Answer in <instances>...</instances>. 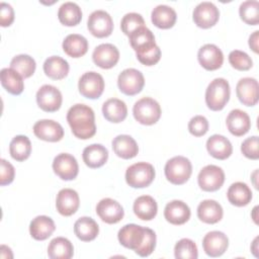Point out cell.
Here are the masks:
<instances>
[{"label":"cell","instance_id":"cell-1","mask_svg":"<svg viewBox=\"0 0 259 259\" xmlns=\"http://www.w3.org/2000/svg\"><path fill=\"white\" fill-rule=\"evenodd\" d=\"M67 121L73 135L81 140L92 138L96 134L93 109L83 103H77L67 112Z\"/></svg>","mask_w":259,"mask_h":259},{"label":"cell","instance_id":"cell-2","mask_svg":"<svg viewBox=\"0 0 259 259\" xmlns=\"http://www.w3.org/2000/svg\"><path fill=\"white\" fill-rule=\"evenodd\" d=\"M231 95L229 82L224 78L213 79L205 90V103L210 110H222L228 103Z\"/></svg>","mask_w":259,"mask_h":259},{"label":"cell","instance_id":"cell-3","mask_svg":"<svg viewBox=\"0 0 259 259\" xmlns=\"http://www.w3.org/2000/svg\"><path fill=\"white\" fill-rule=\"evenodd\" d=\"M164 172L169 182L174 185H182L190 178L192 165L186 157L175 156L166 162Z\"/></svg>","mask_w":259,"mask_h":259},{"label":"cell","instance_id":"cell-4","mask_svg":"<svg viewBox=\"0 0 259 259\" xmlns=\"http://www.w3.org/2000/svg\"><path fill=\"white\" fill-rule=\"evenodd\" d=\"M161 106L157 100L151 97H143L139 99L133 107L135 119L141 124L152 125L161 117Z\"/></svg>","mask_w":259,"mask_h":259},{"label":"cell","instance_id":"cell-5","mask_svg":"<svg viewBox=\"0 0 259 259\" xmlns=\"http://www.w3.org/2000/svg\"><path fill=\"white\" fill-rule=\"evenodd\" d=\"M155 175L156 172L152 164L138 162L127 167L125 181L133 188H144L153 182Z\"/></svg>","mask_w":259,"mask_h":259},{"label":"cell","instance_id":"cell-6","mask_svg":"<svg viewBox=\"0 0 259 259\" xmlns=\"http://www.w3.org/2000/svg\"><path fill=\"white\" fill-rule=\"evenodd\" d=\"M145 85V78L142 72L134 68H127L121 71L117 78V86L120 92L133 96L142 91Z\"/></svg>","mask_w":259,"mask_h":259},{"label":"cell","instance_id":"cell-7","mask_svg":"<svg viewBox=\"0 0 259 259\" xmlns=\"http://www.w3.org/2000/svg\"><path fill=\"white\" fill-rule=\"evenodd\" d=\"M103 77L94 71L84 73L78 82V89L82 96L89 99H97L104 90Z\"/></svg>","mask_w":259,"mask_h":259},{"label":"cell","instance_id":"cell-8","mask_svg":"<svg viewBox=\"0 0 259 259\" xmlns=\"http://www.w3.org/2000/svg\"><path fill=\"white\" fill-rule=\"evenodd\" d=\"M148 230L149 228L136 224H127L118 231L117 239L123 247L137 252L141 248Z\"/></svg>","mask_w":259,"mask_h":259},{"label":"cell","instance_id":"cell-9","mask_svg":"<svg viewBox=\"0 0 259 259\" xmlns=\"http://www.w3.org/2000/svg\"><path fill=\"white\" fill-rule=\"evenodd\" d=\"M197 182L203 191H217L225 182V172L219 166L206 165L199 171Z\"/></svg>","mask_w":259,"mask_h":259},{"label":"cell","instance_id":"cell-10","mask_svg":"<svg viewBox=\"0 0 259 259\" xmlns=\"http://www.w3.org/2000/svg\"><path fill=\"white\" fill-rule=\"evenodd\" d=\"M87 27L92 35L99 38L107 37L113 30V20L108 12L95 10L88 17Z\"/></svg>","mask_w":259,"mask_h":259},{"label":"cell","instance_id":"cell-11","mask_svg":"<svg viewBox=\"0 0 259 259\" xmlns=\"http://www.w3.org/2000/svg\"><path fill=\"white\" fill-rule=\"evenodd\" d=\"M35 97L38 107L47 112H55L59 110L63 101L61 91L50 84L42 85L37 90Z\"/></svg>","mask_w":259,"mask_h":259},{"label":"cell","instance_id":"cell-12","mask_svg":"<svg viewBox=\"0 0 259 259\" xmlns=\"http://www.w3.org/2000/svg\"><path fill=\"white\" fill-rule=\"evenodd\" d=\"M192 18L198 27L209 28L219 21L220 11L212 2L203 1L197 4L193 9Z\"/></svg>","mask_w":259,"mask_h":259},{"label":"cell","instance_id":"cell-13","mask_svg":"<svg viewBox=\"0 0 259 259\" xmlns=\"http://www.w3.org/2000/svg\"><path fill=\"white\" fill-rule=\"evenodd\" d=\"M53 170L62 180L69 181L77 177L79 166L74 156L68 153H61L53 161Z\"/></svg>","mask_w":259,"mask_h":259},{"label":"cell","instance_id":"cell-14","mask_svg":"<svg viewBox=\"0 0 259 259\" xmlns=\"http://www.w3.org/2000/svg\"><path fill=\"white\" fill-rule=\"evenodd\" d=\"M229 247L227 235L221 231L208 232L202 239V248L204 253L209 257L222 256Z\"/></svg>","mask_w":259,"mask_h":259},{"label":"cell","instance_id":"cell-15","mask_svg":"<svg viewBox=\"0 0 259 259\" xmlns=\"http://www.w3.org/2000/svg\"><path fill=\"white\" fill-rule=\"evenodd\" d=\"M197 60L205 70L214 71L222 67L224 63V54L218 46L213 44H205L198 50Z\"/></svg>","mask_w":259,"mask_h":259},{"label":"cell","instance_id":"cell-16","mask_svg":"<svg viewBox=\"0 0 259 259\" xmlns=\"http://www.w3.org/2000/svg\"><path fill=\"white\" fill-rule=\"evenodd\" d=\"M96 213L102 222L112 225L120 222L124 215V210L119 202L106 197L102 198L96 205Z\"/></svg>","mask_w":259,"mask_h":259},{"label":"cell","instance_id":"cell-17","mask_svg":"<svg viewBox=\"0 0 259 259\" xmlns=\"http://www.w3.org/2000/svg\"><path fill=\"white\" fill-rule=\"evenodd\" d=\"M33 134L46 142H59L64 137L63 126L53 119H40L33 125Z\"/></svg>","mask_w":259,"mask_h":259},{"label":"cell","instance_id":"cell-18","mask_svg":"<svg viewBox=\"0 0 259 259\" xmlns=\"http://www.w3.org/2000/svg\"><path fill=\"white\" fill-rule=\"evenodd\" d=\"M92 60L101 69L114 67L119 60V51L112 44H101L92 53Z\"/></svg>","mask_w":259,"mask_h":259},{"label":"cell","instance_id":"cell-19","mask_svg":"<svg viewBox=\"0 0 259 259\" xmlns=\"http://www.w3.org/2000/svg\"><path fill=\"white\" fill-rule=\"evenodd\" d=\"M80 205L79 194L72 188L61 189L56 198V208L59 213L64 217H70L74 214Z\"/></svg>","mask_w":259,"mask_h":259},{"label":"cell","instance_id":"cell-20","mask_svg":"<svg viewBox=\"0 0 259 259\" xmlns=\"http://www.w3.org/2000/svg\"><path fill=\"white\" fill-rule=\"evenodd\" d=\"M258 81L255 78L245 77L238 81L236 94L241 103L246 106H254L258 102Z\"/></svg>","mask_w":259,"mask_h":259},{"label":"cell","instance_id":"cell-21","mask_svg":"<svg viewBox=\"0 0 259 259\" xmlns=\"http://www.w3.org/2000/svg\"><path fill=\"white\" fill-rule=\"evenodd\" d=\"M190 208L182 200H172L168 202L164 208V217L166 221L172 225L180 226L190 219Z\"/></svg>","mask_w":259,"mask_h":259},{"label":"cell","instance_id":"cell-22","mask_svg":"<svg viewBox=\"0 0 259 259\" xmlns=\"http://www.w3.org/2000/svg\"><path fill=\"white\" fill-rule=\"evenodd\" d=\"M226 123L229 132L236 137L244 136L251 127V119L248 113L238 108L230 111Z\"/></svg>","mask_w":259,"mask_h":259},{"label":"cell","instance_id":"cell-23","mask_svg":"<svg viewBox=\"0 0 259 259\" xmlns=\"http://www.w3.org/2000/svg\"><path fill=\"white\" fill-rule=\"evenodd\" d=\"M206 150L218 160H226L233 153V146L229 139L222 135H212L206 141Z\"/></svg>","mask_w":259,"mask_h":259},{"label":"cell","instance_id":"cell-24","mask_svg":"<svg viewBox=\"0 0 259 259\" xmlns=\"http://www.w3.org/2000/svg\"><path fill=\"white\" fill-rule=\"evenodd\" d=\"M112 150L121 159H132L139 153V147L135 139L128 135H118L112 140Z\"/></svg>","mask_w":259,"mask_h":259},{"label":"cell","instance_id":"cell-25","mask_svg":"<svg viewBox=\"0 0 259 259\" xmlns=\"http://www.w3.org/2000/svg\"><path fill=\"white\" fill-rule=\"evenodd\" d=\"M56 230V225L53 219L47 215L35 217L29 225L30 236L37 241H45L53 235Z\"/></svg>","mask_w":259,"mask_h":259},{"label":"cell","instance_id":"cell-26","mask_svg":"<svg viewBox=\"0 0 259 259\" xmlns=\"http://www.w3.org/2000/svg\"><path fill=\"white\" fill-rule=\"evenodd\" d=\"M223 207L213 199L202 200L197 206V217L205 224H217L223 219Z\"/></svg>","mask_w":259,"mask_h":259},{"label":"cell","instance_id":"cell-27","mask_svg":"<svg viewBox=\"0 0 259 259\" xmlns=\"http://www.w3.org/2000/svg\"><path fill=\"white\" fill-rule=\"evenodd\" d=\"M82 158L85 165L89 168H99L106 163L108 159V151L101 144H92L83 150Z\"/></svg>","mask_w":259,"mask_h":259},{"label":"cell","instance_id":"cell-28","mask_svg":"<svg viewBox=\"0 0 259 259\" xmlns=\"http://www.w3.org/2000/svg\"><path fill=\"white\" fill-rule=\"evenodd\" d=\"M177 19L176 11L165 4L156 6L151 13V20L155 26L162 29H168L174 26Z\"/></svg>","mask_w":259,"mask_h":259},{"label":"cell","instance_id":"cell-29","mask_svg":"<svg viewBox=\"0 0 259 259\" xmlns=\"http://www.w3.org/2000/svg\"><path fill=\"white\" fill-rule=\"evenodd\" d=\"M102 113L106 120L118 123L125 119L127 115V107L124 101L118 98H110L103 103Z\"/></svg>","mask_w":259,"mask_h":259},{"label":"cell","instance_id":"cell-30","mask_svg":"<svg viewBox=\"0 0 259 259\" xmlns=\"http://www.w3.org/2000/svg\"><path fill=\"white\" fill-rule=\"evenodd\" d=\"M63 51L71 58H80L88 51V40L78 33L68 34L62 44Z\"/></svg>","mask_w":259,"mask_h":259},{"label":"cell","instance_id":"cell-31","mask_svg":"<svg viewBox=\"0 0 259 259\" xmlns=\"http://www.w3.org/2000/svg\"><path fill=\"white\" fill-rule=\"evenodd\" d=\"M70 70L69 63L60 56H51L44 63L45 74L53 80L64 79Z\"/></svg>","mask_w":259,"mask_h":259},{"label":"cell","instance_id":"cell-32","mask_svg":"<svg viewBox=\"0 0 259 259\" xmlns=\"http://www.w3.org/2000/svg\"><path fill=\"white\" fill-rule=\"evenodd\" d=\"M133 209L138 219L142 221H151L157 214L158 205L152 196L142 195L136 198Z\"/></svg>","mask_w":259,"mask_h":259},{"label":"cell","instance_id":"cell-33","mask_svg":"<svg viewBox=\"0 0 259 259\" xmlns=\"http://www.w3.org/2000/svg\"><path fill=\"white\" fill-rule=\"evenodd\" d=\"M130 44L136 53H140L152 47H155L157 44L155 41L154 33L145 25L128 35Z\"/></svg>","mask_w":259,"mask_h":259},{"label":"cell","instance_id":"cell-34","mask_svg":"<svg viewBox=\"0 0 259 259\" xmlns=\"http://www.w3.org/2000/svg\"><path fill=\"white\" fill-rule=\"evenodd\" d=\"M74 233L79 240L83 242H90L97 237L99 227L92 218L82 217L75 222Z\"/></svg>","mask_w":259,"mask_h":259},{"label":"cell","instance_id":"cell-35","mask_svg":"<svg viewBox=\"0 0 259 259\" xmlns=\"http://www.w3.org/2000/svg\"><path fill=\"white\" fill-rule=\"evenodd\" d=\"M1 84L12 95H19L24 89L22 76L11 68H3L0 72Z\"/></svg>","mask_w":259,"mask_h":259},{"label":"cell","instance_id":"cell-36","mask_svg":"<svg viewBox=\"0 0 259 259\" xmlns=\"http://www.w3.org/2000/svg\"><path fill=\"white\" fill-rule=\"evenodd\" d=\"M227 197L230 203L236 206H245L252 199V191L244 182H235L231 184L227 191Z\"/></svg>","mask_w":259,"mask_h":259},{"label":"cell","instance_id":"cell-37","mask_svg":"<svg viewBox=\"0 0 259 259\" xmlns=\"http://www.w3.org/2000/svg\"><path fill=\"white\" fill-rule=\"evenodd\" d=\"M48 255L51 259H70L74 255L73 244L67 238L57 237L50 242Z\"/></svg>","mask_w":259,"mask_h":259},{"label":"cell","instance_id":"cell-38","mask_svg":"<svg viewBox=\"0 0 259 259\" xmlns=\"http://www.w3.org/2000/svg\"><path fill=\"white\" fill-rule=\"evenodd\" d=\"M58 18L60 22L66 26H75L79 24L82 19V10L77 3L68 1L60 6Z\"/></svg>","mask_w":259,"mask_h":259},{"label":"cell","instance_id":"cell-39","mask_svg":"<svg viewBox=\"0 0 259 259\" xmlns=\"http://www.w3.org/2000/svg\"><path fill=\"white\" fill-rule=\"evenodd\" d=\"M9 153L10 156L18 162L26 160L31 153L30 140L23 135L15 136L10 142Z\"/></svg>","mask_w":259,"mask_h":259},{"label":"cell","instance_id":"cell-40","mask_svg":"<svg viewBox=\"0 0 259 259\" xmlns=\"http://www.w3.org/2000/svg\"><path fill=\"white\" fill-rule=\"evenodd\" d=\"M35 67H36V64L34 59L25 54H21L13 57L10 62V68L15 70L17 73H19L24 79L29 78L30 76L33 75L35 71Z\"/></svg>","mask_w":259,"mask_h":259},{"label":"cell","instance_id":"cell-41","mask_svg":"<svg viewBox=\"0 0 259 259\" xmlns=\"http://www.w3.org/2000/svg\"><path fill=\"white\" fill-rule=\"evenodd\" d=\"M241 19L249 25L259 23V3L256 0H247L241 3L239 7Z\"/></svg>","mask_w":259,"mask_h":259},{"label":"cell","instance_id":"cell-42","mask_svg":"<svg viewBox=\"0 0 259 259\" xmlns=\"http://www.w3.org/2000/svg\"><path fill=\"white\" fill-rule=\"evenodd\" d=\"M174 256L177 259H196L198 257L197 246L191 239L183 238L175 244Z\"/></svg>","mask_w":259,"mask_h":259},{"label":"cell","instance_id":"cell-43","mask_svg":"<svg viewBox=\"0 0 259 259\" xmlns=\"http://www.w3.org/2000/svg\"><path fill=\"white\" fill-rule=\"evenodd\" d=\"M142 26H145V20L143 16L137 12H130L124 14L120 21L121 31L127 36Z\"/></svg>","mask_w":259,"mask_h":259},{"label":"cell","instance_id":"cell-44","mask_svg":"<svg viewBox=\"0 0 259 259\" xmlns=\"http://www.w3.org/2000/svg\"><path fill=\"white\" fill-rule=\"evenodd\" d=\"M229 63L239 71H248L253 66V61L249 55L240 50H234L229 54Z\"/></svg>","mask_w":259,"mask_h":259},{"label":"cell","instance_id":"cell-45","mask_svg":"<svg viewBox=\"0 0 259 259\" xmlns=\"http://www.w3.org/2000/svg\"><path fill=\"white\" fill-rule=\"evenodd\" d=\"M136 56H137V59L139 60V62L142 63L143 65L154 66L161 59V50L156 45L155 47H152V48L142 51L140 53H136Z\"/></svg>","mask_w":259,"mask_h":259},{"label":"cell","instance_id":"cell-46","mask_svg":"<svg viewBox=\"0 0 259 259\" xmlns=\"http://www.w3.org/2000/svg\"><path fill=\"white\" fill-rule=\"evenodd\" d=\"M209 124L203 115H195L188 122V131L194 137H202L208 131Z\"/></svg>","mask_w":259,"mask_h":259},{"label":"cell","instance_id":"cell-47","mask_svg":"<svg viewBox=\"0 0 259 259\" xmlns=\"http://www.w3.org/2000/svg\"><path fill=\"white\" fill-rule=\"evenodd\" d=\"M258 144H259V140L257 136H252L250 138H247L241 144V152L246 158L251 160H257L259 158Z\"/></svg>","mask_w":259,"mask_h":259},{"label":"cell","instance_id":"cell-48","mask_svg":"<svg viewBox=\"0 0 259 259\" xmlns=\"http://www.w3.org/2000/svg\"><path fill=\"white\" fill-rule=\"evenodd\" d=\"M15 169L13 165L5 159L0 160V184L2 186L10 184L14 180Z\"/></svg>","mask_w":259,"mask_h":259},{"label":"cell","instance_id":"cell-49","mask_svg":"<svg viewBox=\"0 0 259 259\" xmlns=\"http://www.w3.org/2000/svg\"><path fill=\"white\" fill-rule=\"evenodd\" d=\"M14 21V10L12 6L6 2L0 4V24L3 27L10 26Z\"/></svg>","mask_w":259,"mask_h":259},{"label":"cell","instance_id":"cell-50","mask_svg":"<svg viewBox=\"0 0 259 259\" xmlns=\"http://www.w3.org/2000/svg\"><path fill=\"white\" fill-rule=\"evenodd\" d=\"M258 39H259V31H258V30H255V31L249 36V40H248L250 49H251L254 53H256V54H258Z\"/></svg>","mask_w":259,"mask_h":259},{"label":"cell","instance_id":"cell-51","mask_svg":"<svg viewBox=\"0 0 259 259\" xmlns=\"http://www.w3.org/2000/svg\"><path fill=\"white\" fill-rule=\"evenodd\" d=\"M257 173H258V170H255V172H254V173H253V175H252L253 180H254V186H255V188H256V189H258V185H257V183L255 182V179H256V175H257Z\"/></svg>","mask_w":259,"mask_h":259}]
</instances>
